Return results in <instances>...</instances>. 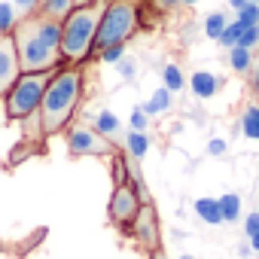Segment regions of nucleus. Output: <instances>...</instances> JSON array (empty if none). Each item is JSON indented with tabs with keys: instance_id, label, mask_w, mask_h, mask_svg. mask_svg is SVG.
Here are the masks:
<instances>
[{
	"instance_id": "f257e3e1",
	"label": "nucleus",
	"mask_w": 259,
	"mask_h": 259,
	"mask_svg": "<svg viewBox=\"0 0 259 259\" xmlns=\"http://www.w3.org/2000/svg\"><path fill=\"white\" fill-rule=\"evenodd\" d=\"M13 43H16L22 73H40V70L61 67V22L31 13L13 28Z\"/></svg>"
},
{
	"instance_id": "f03ea898",
	"label": "nucleus",
	"mask_w": 259,
	"mask_h": 259,
	"mask_svg": "<svg viewBox=\"0 0 259 259\" xmlns=\"http://www.w3.org/2000/svg\"><path fill=\"white\" fill-rule=\"evenodd\" d=\"M82 67H58L40 101V128L43 138H52L70 125L73 113L82 104Z\"/></svg>"
},
{
	"instance_id": "7ed1b4c3",
	"label": "nucleus",
	"mask_w": 259,
	"mask_h": 259,
	"mask_svg": "<svg viewBox=\"0 0 259 259\" xmlns=\"http://www.w3.org/2000/svg\"><path fill=\"white\" fill-rule=\"evenodd\" d=\"M104 7L107 0H95L92 7H79L61 22V64L64 67H79L92 55Z\"/></svg>"
},
{
	"instance_id": "20e7f679",
	"label": "nucleus",
	"mask_w": 259,
	"mask_h": 259,
	"mask_svg": "<svg viewBox=\"0 0 259 259\" xmlns=\"http://www.w3.org/2000/svg\"><path fill=\"white\" fill-rule=\"evenodd\" d=\"M138 31V7L132 0H107L98 34H95V49L92 55H98L101 49L113 46V43H128Z\"/></svg>"
},
{
	"instance_id": "39448f33",
	"label": "nucleus",
	"mask_w": 259,
	"mask_h": 259,
	"mask_svg": "<svg viewBox=\"0 0 259 259\" xmlns=\"http://www.w3.org/2000/svg\"><path fill=\"white\" fill-rule=\"evenodd\" d=\"M52 73L55 70H40V73H22L16 82H13V89L4 95L7 98V104H4V110H7V119H28L31 113H37L40 110V101H43V92H46V85H49V79H52Z\"/></svg>"
},
{
	"instance_id": "423d86ee",
	"label": "nucleus",
	"mask_w": 259,
	"mask_h": 259,
	"mask_svg": "<svg viewBox=\"0 0 259 259\" xmlns=\"http://www.w3.org/2000/svg\"><path fill=\"white\" fill-rule=\"evenodd\" d=\"M64 141L70 156H110L116 150L107 138H101L92 125H82V122H70L64 128Z\"/></svg>"
},
{
	"instance_id": "0eeeda50",
	"label": "nucleus",
	"mask_w": 259,
	"mask_h": 259,
	"mask_svg": "<svg viewBox=\"0 0 259 259\" xmlns=\"http://www.w3.org/2000/svg\"><path fill=\"white\" fill-rule=\"evenodd\" d=\"M141 204H144V198H141V192L135 189V183H119V186H113L110 207H107L110 223L119 226V229H128V226H132V220L138 217Z\"/></svg>"
},
{
	"instance_id": "6e6552de",
	"label": "nucleus",
	"mask_w": 259,
	"mask_h": 259,
	"mask_svg": "<svg viewBox=\"0 0 259 259\" xmlns=\"http://www.w3.org/2000/svg\"><path fill=\"white\" fill-rule=\"evenodd\" d=\"M128 235H132L144 250H150V253H156V250H162V232H159V217H156V207L150 204V201H144L141 204V210H138V217L132 220V226H128Z\"/></svg>"
},
{
	"instance_id": "1a4fd4ad",
	"label": "nucleus",
	"mask_w": 259,
	"mask_h": 259,
	"mask_svg": "<svg viewBox=\"0 0 259 259\" xmlns=\"http://www.w3.org/2000/svg\"><path fill=\"white\" fill-rule=\"evenodd\" d=\"M19 76H22V70H19V55H16L13 34H0V95H7Z\"/></svg>"
},
{
	"instance_id": "9d476101",
	"label": "nucleus",
	"mask_w": 259,
	"mask_h": 259,
	"mask_svg": "<svg viewBox=\"0 0 259 259\" xmlns=\"http://www.w3.org/2000/svg\"><path fill=\"white\" fill-rule=\"evenodd\" d=\"M189 89H192V95L195 98H213L220 89H223V79L220 76H213V73H207V70H195L192 76H189Z\"/></svg>"
},
{
	"instance_id": "9b49d317",
	"label": "nucleus",
	"mask_w": 259,
	"mask_h": 259,
	"mask_svg": "<svg viewBox=\"0 0 259 259\" xmlns=\"http://www.w3.org/2000/svg\"><path fill=\"white\" fill-rule=\"evenodd\" d=\"M238 128L244 132V138H250V141H259V101H253V104H247V107L241 110Z\"/></svg>"
},
{
	"instance_id": "f8f14e48",
	"label": "nucleus",
	"mask_w": 259,
	"mask_h": 259,
	"mask_svg": "<svg viewBox=\"0 0 259 259\" xmlns=\"http://www.w3.org/2000/svg\"><path fill=\"white\" fill-rule=\"evenodd\" d=\"M34 13H40L46 19H55V22H64L73 13V0H40Z\"/></svg>"
},
{
	"instance_id": "ddd939ff",
	"label": "nucleus",
	"mask_w": 259,
	"mask_h": 259,
	"mask_svg": "<svg viewBox=\"0 0 259 259\" xmlns=\"http://www.w3.org/2000/svg\"><path fill=\"white\" fill-rule=\"evenodd\" d=\"M95 132H98L101 138H107V141L113 144V141H116V138L122 135V122H119V119H116V116H113L110 110H101V113L95 116Z\"/></svg>"
},
{
	"instance_id": "4468645a",
	"label": "nucleus",
	"mask_w": 259,
	"mask_h": 259,
	"mask_svg": "<svg viewBox=\"0 0 259 259\" xmlns=\"http://www.w3.org/2000/svg\"><path fill=\"white\" fill-rule=\"evenodd\" d=\"M122 141H125V150H128V156H132V159H144L147 150L153 147V141H150L147 132H125Z\"/></svg>"
},
{
	"instance_id": "2eb2a0df",
	"label": "nucleus",
	"mask_w": 259,
	"mask_h": 259,
	"mask_svg": "<svg viewBox=\"0 0 259 259\" xmlns=\"http://www.w3.org/2000/svg\"><path fill=\"white\" fill-rule=\"evenodd\" d=\"M226 58H229V67H232L235 73H241V76H247V73L253 70V49H244V46H232Z\"/></svg>"
},
{
	"instance_id": "dca6fc26",
	"label": "nucleus",
	"mask_w": 259,
	"mask_h": 259,
	"mask_svg": "<svg viewBox=\"0 0 259 259\" xmlns=\"http://www.w3.org/2000/svg\"><path fill=\"white\" fill-rule=\"evenodd\" d=\"M171 98H174V95L162 85V89H156V92H153V98H150L147 104H141V110H144L147 116H159V113H165V110L171 107Z\"/></svg>"
},
{
	"instance_id": "f3484780",
	"label": "nucleus",
	"mask_w": 259,
	"mask_h": 259,
	"mask_svg": "<svg viewBox=\"0 0 259 259\" xmlns=\"http://www.w3.org/2000/svg\"><path fill=\"white\" fill-rule=\"evenodd\" d=\"M195 213H198L204 223H210V226L223 223V213H220V198H198V201H195Z\"/></svg>"
},
{
	"instance_id": "a211bd4d",
	"label": "nucleus",
	"mask_w": 259,
	"mask_h": 259,
	"mask_svg": "<svg viewBox=\"0 0 259 259\" xmlns=\"http://www.w3.org/2000/svg\"><path fill=\"white\" fill-rule=\"evenodd\" d=\"M162 85H165L171 95H177V92L186 85V76H183V70H180L177 64H165V67H162Z\"/></svg>"
},
{
	"instance_id": "6ab92c4d",
	"label": "nucleus",
	"mask_w": 259,
	"mask_h": 259,
	"mask_svg": "<svg viewBox=\"0 0 259 259\" xmlns=\"http://www.w3.org/2000/svg\"><path fill=\"white\" fill-rule=\"evenodd\" d=\"M220 213H223V223H235L241 217V198L235 192L220 195Z\"/></svg>"
},
{
	"instance_id": "aec40b11",
	"label": "nucleus",
	"mask_w": 259,
	"mask_h": 259,
	"mask_svg": "<svg viewBox=\"0 0 259 259\" xmlns=\"http://www.w3.org/2000/svg\"><path fill=\"white\" fill-rule=\"evenodd\" d=\"M226 25H229V22H226L223 13H210V16L204 19V34H207L210 40H220V34L226 31Z\"/></svg>"
},
{
	"instance_id": "412c9836",
	"label": "nucleus",
	"mask_w": 259,
	"mask_h": 259,
	"mask_svg": "<svg viewBox=\"0 0 259 259\" xmlns=\"http://www.w3.org/2000/svg\"><path fill=\"white\" fill-rule=\"evenodd\" d=\"M235 22H241L244 28H256L259 25V4H244L235 13Z\"/></svg>"
},
{
	"instance_id": "4be33fe9",
	"label": "nucleus",
	"mask_w": 259,
	"mask_h": 259,
	"mask_svg": "<svg viewBox=\"0 0 259 259\" xmlns=\"http://www.w3.org/2000/svg\"><path fill=\"white\" fill-rule=\"evenodd\" d=\"M16 25H19L16 7H13V4H0V34H13Z\"/></svg>"
},
{
	"instance_id": "5701e85b",
	"label": "nucleus",
	"mask_w": 259,
	"mask_h": 259,
	"mask_svg": "<svg viewBox=\"0 0 259 259\" xmlns=\"http://www.w3.org/2000/svg\"><path fill=\"white\" fill-rule=\"evenodd\" d=\"M241 31H244V25L241 22H232V25H226V31L220 34V46H226V49H232V46H238V40H241Z\"/></svg>"
},
{
	"instance_id": "b1692460",
	"label": "nucleus",
	"mask_w": 259,
	"mask_h": 259,
	"mask_svg": "<svg viewBox=\"0 0 259 259\" xmlns=\"http://www.w3.org/2000/svg\"><path fill=\"white\" fill-rule=\"evenodd\" d=\"M98 55H101V61H104V64H119V61L125 58V43H113V46L101 49Z\"/></svg>"
},
{
	"instance_id": "393cba45",
	"label": "nucleus",
	"mask_w": 259,
	"mask_h": 259,
	"mask_svg": "<svg viewBox=\"0 0 259 259\" xmlns=\"http://www.w3.org/2000/svg\"><path fill=\"white\" fill-rule=\"evenodd\" d=\"M238 46H244V49H256V46H259V28H244Z\"/></svg>"
},
{
	"instance_id": "a878e982",
	"label": "nucleus",
	"mask_w": 259,
	"mask_h": 259,
	"mask_svg": "<svg viewBox=\"0 0 259 259\" xmlns=\"http://www.w3.org/2000/svg\"><path fill=\"white\" fill-rule=\"evenodd\" d=\"M147 119H150V116L138 107V110L132 113V132H147Z\"/></svg>"
},
{
	"instance_id": "bb28decb",
	"label": "nucleus",
	"mask_w": 259,
	"mask_h": 259,
	"mask_svg": "<svg viewBox=\"0 0 259 259\" xmlns=\"http://www.w3.org/2000/svg\"><path fill=\"white\" fill-rule=\"evenodd\" d=\"M247 85H250V95H253V101H259V67H253V70L247 73Z\"/></svg>"
},
{
	"instance_id": "cd10ccee",
	"label": "nucleus",
	"mask_w": 259,
	"mask_h": 259,
	"mask_svg": "<svg viewBox=\"0 0 259 259\" xmlns=\"http://www.w3.org/2000/svg\"><path fill=\"white\" fill-rule=\"evenodd\" d=\"M119 73H122V79H132V76H135V61L128 58V55L119 61Z\"/></svg>"
},
{
	"instance_id": "c85d7f7f",
	"label": "nucleus",
	"mask_w": 259,
	"mask_h": 259,
	"mask_svg": "<svg viewBox=\"0 0 259 259\" xmlns=\"http://www.w3.org/2000/svg\"><path fill=\"white\" fill-rule=\"evenodd\" d=\"M37 4H40V0H13V7H19L25 16H31V13L37 10Z\"/></svg>"
},
{
	"instance_id": "c756f323",
	"label": "nucleus",
	"mask_w": 259,
	"mask_h": 259,
	"mask_svg": "<svg viewBox=\"0 0 259 259\" xmlns=\"http://www.w3.org/2000/svg\"><path fill=\"white\" fill-rule=\"evenodd\" d=\"M244 232H247V235H256V232H259V213H250V217L244 220Z\"/></svg>"
},
{
	"instance_id": "7c9ffc66",
	"label": "nucleus",
	"mask_w": 259,
	"mask_h": 259,
	"mask_svg": "<svg viewBox=\"0 0 259 259\" xmlns=\"http://www.w3.org/2000/svg\"><path fill=\"white\" fill-rule=\"evenodd\" d=\"M207 153H210V156H223V153H226V141H217V138H213V141L207 144Z\"/></svg>"
},
{
	"instance_id": "2f4dec72",
	"label": "nucleus",
	"mask_w": 259,
	"mask_h": 259,
	"mask_svg": "<svg viewBox=\"0 0 259 259\" xmlns=\"http://www.w3.org/2000/svg\"><path fill=\"white\" fill-rule=\"evenodd\" d=\"M153 4L159 10H177V7H183V0H153Z\"/></svg>"
},
{
	"instance_id": "473e14b6",
	"label": "nucleus",
	"mask_w": 259,
	"mask_h": 259,
	"mask_svg": "<svg viewBox=\"0 0 259 259\" xmlns=\"http://www.w3.org/2000/svg\"><path fill=\"white\" fill-rule=\"evenodd\" d=\"M95 0H73V10H79V7H92Z\"/></svg>"
},
{
	"instance_id": "72a5a7b5",
	"label": "nucleus",
	"mask_w": 259,
	"mask_h": 259,
	"mask_svg": "<svg viewBox=\"0 0 259 259\" xmlns=\"http://www.w3.org/2000/svg\"><path fill=\"white\" fill-rule=\"evenodd\" d=\"M244 4H247V0H229V7H232V10H235V13H238V10H241V7H244Z\"/></svg>"
},
{
	"instance_id": "f704fd0d",
	"label": "nucleus",
	"mask_w": 259,
	"mask_h": 259,
	"mask_svg": "<svg viewBox=\"0 0 259 259\" xmlns=\"http://www.w3.org/2000/svg\"><path fill=\"white\" fill-rule=\"evenodd\" d=\"M250 250H259V232H256V235H250Z\"/></svg>"
},
{
	"instance_id": "c9c22d12",
	"label": "nucleus",
	"mask_w": 259,
	"mask_h": 259,
	"mask_svg": "<svg viewBox=\"0 0 259 259\" xmlns=\"http://www.w3.org/2000/svg\"><path fill=\"white\" fill-rule=\"evenodd\" d=\"M253 67H259V46L253 49Z\"/></svg>"
},
{
	"instance_id": "e433bc0d",
	"label": "nucleus",
	"mask_w": 259,
	"mask_h": 259,
	"mask_svg": "<svg viewBox=\"0 0 259 259\" xmlns=\"http://www.w3.org/2000/svg\"><path fill=\"white\" fill-rule=\"evenodd\" d=\"M147 259H165V256H162V250H156V253H150Z\"/></svg>"
},
{
	"instance_id": "4c0bfd02",
	"label": "nucleus",
	"mask_w": 259,
	"mask_h": 259,
	"mask_svg": "<svg viewBox=\"0 0 259 259\" xmlns=\"http://www.w3.org/2000/svg\"><path fill=\"white\" fill-rule=\"evenodd\" d=\"M198 4V0H183V7H195Z\"/></svg>"
},
{
	"instance_id": "58836bf2",
	"label": "nucleus",
	"mask_w": 259,
	"mask_h": 259,
	"mask_svg": "<svg viewBox=\"0 0 259 259\" xmlns=\"http://www.w3.org/2000/svg\"><path fill=\"white\" fill-rule=\"evenodd\" d=\"M180 259H195V256H180Z\"/></svg>"
},
{
	"instance_id": "ea45409f",
	"label": "nucleus",
	"mask_w": 259,
	"mask_h": 259,
	"mask_svg": "<svg viewBox=\"0 0 259 259\" xmlns=\"http://www.w3.org/2000/svg\"><path fill=\"white\" fill-rule=\"evenodd\" d=\"M247 4H259V0H247Z\"/></svg>"
},
{
	"instance_id": "a19ab883",
	"label": "nucleus",
	"mask_w": 259,
	"mask_h": 259,
	"mask_svg": "<svg viewBox=\"0 0 259 259\" xmlns=\"http://www.w3.org/2000/svg\"><path fill=\"white\" fill-rule=\"evenodd\" d=\"M256 28H259V25H256Z\"/></svg>"
}]
</instances>
